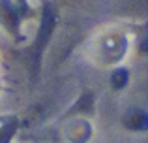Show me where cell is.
<instances>
[{"label": "cell", "mask_w": 148, "mask_h": 143, "mask_svg": "<svg viewBox=\"0 0 148 143\" xmlns=\"http://www.w3.org/2000/svg\"><path fill=\"white\" fill-rule=\"evenodd\" d=\"M54 25H56V13L53 11V8H47L45 13H43V19H41L40 32H38V38H36V45H34V51H36V64H40L41 51L45 49V44L49 41V36H51V32H53Z\"/></svg>", "instance_id": "1"}, {"label": "cell", "mask_w": 148, "mask_h": 143, "mask_svg": "<svg viewBox=\"0 0 148 143\" xmlns=\"http://www.w3.org/2000/svg\"><path fill=\"white\" fill-rule=\"evenodd\" d=\"M15 132V122H10L6 124L2 130H0V143H8V140L11 137V134Z\"/></svg>", "instance_id": "4"}, {"label": "cell", "mask_w": 148, "mask_h": 143, "mask_svg": "<svg viewBox=\"0 0 148 143\" xmlns=\"http://www.w3.org/2000/svg\"><path fill=\"white\" fill-rule=\"evenodd\" d=\"M126 126L133 130H145L146 128V113L141 109L130 111V115L126 117Z\"/></svg>", "instance_id": "2"}, {"label": "cell", "mask_w": 148, "mask_h": 143, "mask_svg": "<svg viewBox=\"0 0 148 143\" xmlns=\"http://www.w3.org/2000/svg\"><path fill=\"white\" fill-rule=\"evenodd\" d=\"M127 83V70L126 68H118V70L112 72L111 75V85L114 90H120V88H124Z\"/></svg>", "instance_id": "3"}]
</instances>
